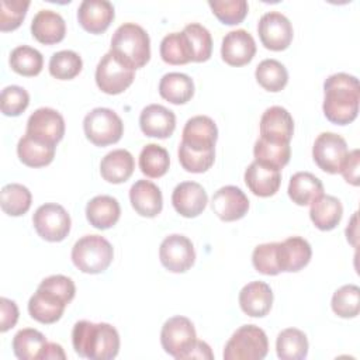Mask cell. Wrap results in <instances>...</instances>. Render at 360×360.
Wrapping results in <instances>:
<instances>
[{
  "mask_svg": "<svg viewBox=\"0 0 360 360\" xmlns=\"http://www.w3.org/2000/svg\"><path fill=\"white\" fill-rule=\"evenodd\" d=\"M346 141L335 132H322L316 136L312 146L314 162L326 173H340L347 158Z\"/></svg>",
  "mask_w": 360,
  "mask_h": 360,
  "instance_id": "obj_9",
  "label": "cell"
},
{
  "mask_svg": "<svg viewBox=\"0 0 360 360\" xmlns=\"http://www.w3.org/2000/svg\"><path fill=\"white\" fill-rule=\"evenodd\" d=\"M114 15V6L107 0H83L77 8L79 24L90 34L104 32Z\"/></svg>",
  "mask_w": 360,
  "mask_h": 360,
  "instance_id": "obj_21",
  "label": "cell"
},
{
  "mask_svg": "<svg viewBox=\"0 0 360 360\" xmlns=\"http://www.w3.org/2000/svg\"><path fill=\"white\" fill-rule=\"evenodd\" d=\"M31 201H32L31 191L20 183H10L1 188V193H0L1 210L10 217H20L25 214L31 207Z\"/></svg>",
  "mask_w": 360,
  "mask_h": 360,
  "instance_id": "obj_36",
  "label": "cell"
},
{
  "mask_svg": "<svg viewBox=\"0 0 360 360\" xmlns=\"http://www.w3.org/2000/svg\"><path fill=\"white\" fill-rule=\"evenodd\" d=\"M135 79V70L121 65L107 52L96 68V83L107 94H120L127 90Z\"/></svg>",
  "mask_w": 360,
  "mask_h": 360,
  "instance_id": "obj_13",
  "label": "cell"
},
{
  "mask_svg": "<svg viewBox=\"0 0 360 360\" xmlns=\"http://www.w3.org/2000/svg\"><path fill=\"white\" fill-rule=\"evenodd\" d=\"M66 354L60 345L53 342H46L45 346L41 349L37 360H65Z\"/></svg>",
  "mask_w": 360,
  "mask_h": 360,
  "instance_id": "obj_51",
  "label": "cell"
},
{
  "mask_svg": "<svg viewBox=\"0 0 360 360\" xmlns=\"http://www.w3.org/2000/svg\"><path fill=\"white\" fill-rule=\"evenodd\" d=\"M68 304L65 297L39 283L28 301V312L32 319L41 323H53L60 319Z\"/></svg>",
  "mask_w": 360,
  "mask_h": 360,
  "instance_id": "obj_15",
  "label": "cell"
},
{
  "mask_svg": "<svg viewBox=\"0 0 360 360\" xmlns=\"http://www.w3.org/2000/svg\"><path fill=\"white\" fill-rule=\"evenodd\" d=\"M253 155H255V160L280 170L290 162L291 146L290 143L270 142L263 138H259L255 142Z\"/></svg>",
  "mask_w": 360,
  "mask_h": 360,
  "instance_id": "obj_38",
  "label": "cell"
},
{
  "mask_svg": "<svg viewBox=\"0 0 360 360\" xmlns=\"http://www.w3.org/2000/svg\"><path fill=\"white\" fill-rule=\"evenodd\" d=\"M179 160L184 170L190 173H204L214 165L215 152H194L179 145Z\"/></svg>",
  "mask_w": 360,
  "mask_h": 360,
  "instance_id": "obj_48",
  "label": "cell"
},
{
  "mask_svg": "<svg viewBox=\"0 0 360 360\" xmlns=\"http://www.w3.org/2000/svg\"><path fill=\"white\" fill-rule=\"evenodd\" d=\"M139 127L146 136L165 139L176 128V115L165 105L149 104L141 111Z\"/></svg>",
  "mask_w": 360,
  "mask_h": 360,
  "instance_id": "obj_22",
  "label": "cell"
},
{
  "mask_svg": "<svg viewBox=\"0 0 360 360\" xmlns=\"http://www.w3.org/2000/svg\"><path fill=\"white\" fill-rule=\"evenodd\" d=\"M129 201L136 214L146 218L156 217L163 208L162 191L149 180H136L131 186Z\"/></svg>",
  "mask_w": 360,
  "mask_h": 360,
  "instance_id": "obj_25",
  "label": "cell"
},
{
  "mask_svg": "<svg viewBox=\"0 0 360 360\" xmlns=\"http://www.w3.org/2000/svg\"><path fill=\"white\" fill-rule=\"evenodd\" d=\"M55 149L56 146L37 141L27 134L20 138L17 143V155L20 160L30 167H42L49 165L55 158Z\"/></svg>",
  "mask_w": 360,
  "mask_h": 360,
  "instance_id": "obj_32",
  "label": "cell"
},
{
  "mask_svg": "<svg viewBox=\"0 0 360 360\" xmlns=\"http://www.w3.org/2000/svg\"><path fill=\"white\" fill-rule=\"evenodd\" d=\"M30 7L28 0H1L0 1V30L13 31L21 25Z\"/></svg>",
  "mask_w": 360,
  "mask_h": 360,
  "instance_id": "obj_46",
  "label": "cell"
},
{
  "mask_svg": "<svg viewBox=\"0 0 360 360\" xmlns=\"http://www.w3.org/2000/svg\"><path fill=\"white\" fill-rule=\"evenodd\" d=\"M186 359H208V360H211V359H214V354L211 352V347L205 342L197 340Z\"/></svg>",
  "mask_w": 360,
  "mask_h": 360,
  "instance_id": "obj_52",
  "label": "cell"
},
{
  "mask_svg": "<svg viewBox=\"0 0 360 360\" xmlns=\"http://www.w3.org/2000/svg\"><path fill=\"white\" fill-rule=\"evenodd\" d=\"M159 259L165 269L172 273H184L195 262L193 242L180 233L166 236L159 248Z\"/></svg>",
  "mask_w": 360,
  "mask_h": 360,
  "instance_id": "obj_10",
  "label": "cell"
},
{
  "mask_svg": "<svg viewBox=\"0 0 360 360\" xmlns=\"http://www.w3.org/2000/svg\"><path fill=\"white\" fill-rule=\"evenodd\" d=\"M82 58L70 49L55 52L49 59V73L59 80H70L76 77L82 72Z\"/></svg>",
  "mask_w": 360,
  "mask_h": 360,
  "instance_id": "obj_41",
  "label": "cell"
},
{
  "mask_svg": "<svg viewBox=\"0 0 360 360\" xmlns=\"http://www.w3.org/2000/svg\"><path fill=\"white\" fill-rule=\"evenodd\" d=\"M359 162H360V150L353 149L347 153V158L340 170L343 179L353 186H359Z\"/></svg>",
  "mask_w": 360,
  "mask_h": 360,
  "instance_id": "obj_50",
  "label": "cell"
},
{
  "mask_svg": "<svg viewBox=\"0 0 360 360\" xmlns=\"http://www.w3.org/2000/svg\"><path fill=\"white\" fill-rule=\"evenodd\" d=\"M269 352L264 330L256 325H243L236 329L224 349L225 360H262Z\"/></svg>",
  "mask_w": 360,
  "mask_h": 360,
  "instance_id": "obj_5",
  "label": "cell"
},
{
  "mask_svg": "<svg viewBox=\"0 0 360 360\" xmlns=\"http://www.w3.org/2000/svg\"><path fill=\"white\" fill-rule=\"evenodd\" d=\"M110 53L128 69L143 68L150 59L148 32L135 22L121 24L112 34Z\"/></svg>",
  "mask_w": 360,
  "mask_h": 360,
  "instance_id": "obj_3",
  "label": "cell"
},
{
  "mask_svg": "<svg viewBox=\"0 0 360 360\" xmlns=\"http://www.w3.org/2000/svg\"><path fill=\"white\" fill-rule=\"evenodd\" d=\"M256 53V42L246 30L229 31L221 45V56L231 66L248 65Z\"/></svg>",
  "mask_w": 360,
  "mask_h": 360,
  "instance_id": "obj_18",
  "label": "cell"
},
{
  "mask_svg": "<svg viewBox=\"0 0 360 360\" xmlns=\"http://www.w3.org/2000/svg\"><path fill=\"white\" fill-rule=\"evenodd\" d=\"M197 342L193 322L181 315L169 318L160 330L163 350L174 359H186Z\"/></svg>",
  "mask_w": 360,
  "mask_h": 360,
  "instance_id": "obj_7",
  "label": "cell"
},
{
  "mask_svg": "<svg viewBox=\"0 0 360 360\" xmlns=\"http://www.w3.org/2000/svg\"><path fill=\"white\" fill-rule=\"evenodd\" d=\"M276 352L281 360H302L308 354L307 335L297 328L281 330L276 340Z\"/></svg>",
  "mask_w": 360,
  "mask_h": 360,
  "instance_id": "obj_33",
  "label": "cell"
},
{
  "mask_svg": "<svg viewBox=\"0 0 360 360\" xmlns=\"http://www.w3.org/2000/svg\"><path fill=\"white\" fill-rule=\"evenodd\" d=\"M294 134V120L291 114L281 105H271L264 110L260 118V138L290 143Z\"/></svg>",
  "mask_w": 360,
  "mask_h": 360,
  "instance_id": "obj_17",
  "label": "cell"
},
{
  "mask_svg": "<svg viewBox=\"0 0 360 360\" xmlns=\"http://www.w3.org/2000/svg\"><path fill=\"white\" fill-rule=\"evenodd\" d=\"M207 191L195 181H183L177 184L172 193V204L174 210L186 218L198 217L207 207Z\"/></svg>",
  "mask_w": 360,
  "mask_h": 360,
  "instance_id": "obj_19",
  "label": "cell"
},
{
  "mask_svg": "<svg viewBox=\"0 0 360 360\" xmlns=\"http://www.w3.org/2000/svg\"><path fill=\"white\" fill-rule=\"evenodd\" d=\"M46 338L37 329L24 328L13 338V352L20 360H37L41 349L45 346Z\"/></svg>",
  "mask_w": 360,
  "mask_h": 360,
  "instance_id": "obj_40",
  "label": "cell"
},
{
  "mask_svg": "<svg viewBox=\"0 0 360 360\" xmlns=\"http://www.w3.org/2000/svg\"><path fill=\"white\" fill-rule=\"evenodd\" d=\"M25 134L37 141L56 146L65 135V120L59 111L41 107L28 117Z\"/></svg>",
  "mask_w": 360,
  "mask_h": 360,
  "instance_id": "obj_11",
  "label": "cell"
},
{
  "mask_svg": "<svg viewBox=\"0 0 360 360\" xmlns=\"http://www.w3.org/2000/svg\"><path fill=\"white\" fill-rule=\"evenodd\" d=\"M135 169V160L127 149H114L108 152L100 163L101 177L112 184L127 181Z\"/></svg>",
  "mask_w": 360,
  "mask_h": 360,
  "instance_id": "obj_27",
  "label": "cell"
},
{
  "mask_svg": "<svg viewBox=\"0 0 360 360\" xmlns=\"http://www.w3.org/2000/svg\"><path fill=\"white\" fill-rule=\"evenodd\" d=\"M277 242L262 243L253 249L252 253V263L253 267L266 276H276L280 273L277 264Z\"/></svg>",
  "mask_w": 360,
  "mask_h": 360,
  "instance_id": "obj_47",
  "label": "cell"
},
{
  "mask_svg": "<svg viewBox=\"0 0 360 360\" xmlns=\"http://www.w3.org/2000/svg\"><path fill=\"white\" fill-rule=\"evenodd\" d=\"M183 31L186 32L193 49V55H194L193 62L208 60L212 52V38L210 31L198 22L187 24Z\"/></svg>",
  "mask_w": 360,
  "mask_h": 360,
  "instance_id": "obj_43",
  "label": "cell"
},
{
  "mask_svg": "<svg viewBox=\"0 0 360 360\" xmlns=\"http://www.w3.org/2000/svg\"><path fill=\"white\" fill-rule=\"evenodd\" d=\"M72 262L83 273L98 274L107 270L114 257L111 243L100 235H86L72 248Z\"/></svg>",
  "mask_w": 360,
  "mask_h": 360,
  "instance_id": "obj_4",
  "label": "cell"
},
{
  "mask_svg": "<svg viewBox=\"0 0 360 360\" xmlns=\"http://www.w3.org/2000/svg\"><path fill=\"white\" fill-rule=\"evenodd\" d=\"M37 233L48 242H60L70 232V217L68 211L56 202H46L37 208L32 215Z\"/></svg>",
  "mask_w": 360,
  "mask_h": 360,
  "instance_id": "obj_8",
  "label": "cell"
},
{
  "mask_svg": "<svg viewBox=\"0 0 360 360\" xmlns=\"http://www.w3.org/2000/svg\"><path fill=\"white\" fill-rule=\"evenodd\" d=\"M169 152L163 146L158 143H148L142 148L139 153V169L146 177H162L169 170Z\"/></svg>",
  "mask_w": 360,
  "mask_h": 360,
  "instance_id": "obj_35",
  "label": "cell"
},
{
  "mask_svg": "<svg viewBox=\"0 0 360 360\" xmlns=\"http://www.w3.org/2000/svg\"><path fill=\"white\" fill-rule=\"evenodd\" d=\"M257 83L267 91H280L288 82V72L285 66L276 59L262 60L255 70Z\"/></svg>",
  "mask_w": 360,
  "mask_h": 360,
  "instance_id": "obj_37",
  "label": "cell"
},
{
  "mask_svg": "<svg viewBox=\"0 0 360 360\" xmlns=\"http://www.w3.org/2000/svg\"><path fill=\"white\" fill-rule=\"evenodd\" d=\"M346 236H347V240L356 246V238H357V212H354V215L352 217V221H350V225H347L346 228Z\"/></svg>",
  "mask_w": 360,
  "mask_h": 360,
  "instance_id": "obj_53",
  "label": "cell"
},
{
  "mask_svg": "<svg viewBox=\"0 0 360 360\" xmlns=\"http://www.w3.org/2000/svg\"><path fill=\"white\" fill-rule=\"evenodd\" d=\"M160 56L169 65H186L193 62L194 55L184 31L170 32L160 42Z\"/></svg>",
  "mask_w": 360,
  "mask_h": 360,
  "instance_id": "obj_34",
  "label": "cell"
},
{
  "mask_svg": "<svg viewBox=\"0 0 360 360\" xmlns=\"http://www.w3.org/2000/svg\"><path fill=\"white\" fill-rule=\"evenodd\" d=\"M121 207L111 195H96L86 205V218L97 229H108L117 224Z\"/></svg>",
  "mask_w": 360,
  "mask_h": 360,
  "instance_id": "obj_28",
  "label": "cell"
},
{
  "mask_svg": "<svg viewBox=\"0 0 360 360\" xmlns=\"http://www.w3.org/2000/svg\"><path fill=\"white\" fill-rule=\"evenodd\" d=\"M277 264L280 271H300L312 256L311 245L301 236H290L283 242H277Z\"/></svg>",
  "mask_w": 360,
  "mask_h": 360,
  "instance_id": "obj_20",
  "label": "cell"
},
{
  "mask_svg": "<svg viewBox=\"0 0 360 360\" xmlns=\"http://www.w3.org/2000/svg\"><path fill=\"white\" fill-rule=\"evenodd\" d=\"M359 79L349 73L330 75L323 82L322 110L328 121L346 125L356 120L359 112Z\"/></svg>",
  "mask_w": 360,
  "mask_h": 360,
  "instance_id": "obj_1",
  "label": "cell"
},
{
  "mask_svg": "<svg viewBox=\"0 0 360 360\" xmlns=\"http://www.w3.org/2000/svg\"><path fill=\"white\" fill-rule=\"evenodd\" d=\"M343 207L339 198L322 194L311 202L309 218L321 231H332L342 219Z\"/></svg>",
  "mask_w": 360,
  "mask_h": 360,
  "instance_id": "obj_29",
  "label": "cell"
},
{
  "mask_svg": "<svg viewBox=\"0 0 360 360\" xmlns=\"http://www.w3.org/2000/svg\"><path fill=\"white\" fill-rule=\"evenodd\" d=\"M72 345L80 357L110 360L118 354L120 335L110 323L79 321L72 330Z\"/></svg>",
  "mask_w": 360,
  "mask_h": 360,
  "instance_id": "obj_2",
  "label": "cell"
},
{
  "mask_svg": "<svg viewBox=\"0 0 360 360\" xmlns=\"http://www.w3.org/2000/svg\"><path fill=\"white\" fill-rule=\"evenodd\" d=\"M245 183L255 195L270 197L280 188L281 173L276 167L253 160L245 170Z\"/></svg>",
  "mask_w": 360,
  "mask_h": 360,
  "instance_id": "obj_23",
  "label": "cell"
},
{
  "mask_svg": "<svg viewBox=\"0 0 360 360\" xmlns=\"http://www.w3.org/2000/svg\"><path fill=\"white\" fill-rule=\"evenodd\" d=\"M288 197L297 205H308L323 194L322 181L309 172H297L288 183Z\"/></svg>",
  "mask_w": 360,
  "mask_h": 360,
  "instance_id": "obj_31",
  "label": "cell"
},
{
  "mask_svg": "<svg viewBox=\"0 0 360 360\" xmlns=\"http://www.w3.org/2000/svg\"><path fill=\"white\" fill-rule=\"evenodd\" d=\"M8 62L15 73L28 77L37 76L44 66L42 53L28 45H20L14 48L10 53Z\"/></svg>",
  "mask_w": 360,
  "mask_h": 360,
  "instance_id": "obj_39",
  "label": "cell"
},
{
  "mask_svg": "<svg viewBox=\"0 0 360 360\" xmlns=\"http://www.w3.org/2000/svg\"><path fill=\"white\" fill-rule=\"evenodd\" d=\"M86 138L96 146H107L121 139L124 124L120 115L105 107L93 108L83 120Z\"/></svg>",
  "mask_w": 360,
  "mask_h": 360,
  "instance_id": "obj_6",
  "label": "cell"
},
{
  "mask_svg": "<svg viewBox=\"0 0 360 360\" xmlns=\"http://www.w3.org/2000/svg\"><path fill=\"white\" fill-rule=\"evenodd\" d=\"M30 104V94L24 87L11 84L1 90L0 108L7 117H17L25 111Z\"/></svg>",
  "mask_w": 360,
  "mask_h": 360,
  "instance_id": "obj_45",
  "label": "cell"
},
{
  "mask_svg": "<svg viewBox=\"0 0 360 360\" xmlns=\"http://www.w3.org/2000/svg\"><path fill=\"white\" fill-rule=\"evenodd\" d=\"M211 207L219 219L225 222L238 221L248 212L249 198L239 187L224 186L214 193Z\"/></svg>",
  "mask_w": 360,
  "mask_h": 360,
  "instance_id": "obj_16",
  "label": "cell"
},
{
  "mask_svg": "<svg viewBox=\"0 0 360 360\" xmlns=\"http://www.w3.org/2000/svg\"><path fill=\"white\" fill-rule=\"evenodd\" d=\"M31 32L38 42L52 45L65 38L66 24L59 13L53 10H39L32 18Z\"/></svg>",
  "mask_w": 360,
  "mask_h": 360,
  "instance_id": "obj_26",
  "label": "cell"
},
{
  "mask_svg": "<svg viewBox=\"0 0 360 360\" xmlns=\"http://www.w3.org/2000/svg\"><path fill=\"white\" fill-rule=\"evenodd\" d=\"M257 32L264 48L270 51H284L292 41V25L280 11L264 13L257 24Z\"/></svg>",
  "mask_w": 360,
  "mask_h": 360,
  "instance_id": "obj_12",
  "label": "cell"
},
{
  "mask_svg": "<svg viewBox=\"0 0 360 360\" xmlns=\"http://www.w3.org/2000/svg\"><path fill=\"white\" fill-rule=\"evenodd\" d=\"M208 6L211 7L215 17L226 25L242 22L249 10V6L245 0H210Z\"/></svg>",
  "mask_w": 360,
  "mask_h": 360,
  "instance_id": "obj_44",
  "label": "cell"
},
{
  "mask_svg": "<svg viewBox=\"0 0 360 360\" xmlns=\"http://www.w3.org/2000/svg\"><path fill=\"white\" fill-rule=\"evenodd\" d=\"M330 305L340 318L357 316L360 312V288L356 284L342 285L333 292Z\"/></svg>",
  "mask_w": 360,
  "mask_h": 360,
  "instance_id": "obj_42",
  "label": "cell"
},
{
  "mask_svg": "<svg viewBox=\"0 0 360 360\" xmlns=\"http://www.w3.org/2000/svg\"><path fill=\"white\" fill-rule=\"evenodd\" d=\"M240 309L252 316H266L273 305V291L264 281H250L239 292Z\"/></svg>",
  "mask_w": 360,
  "mask_h": 360,
  "instance_id": "obj_24",
  "label": "cell"
},
{
  "mask_svg": "<svg viewBox=\"0 0 360 360\" xmlns=\"http://www.w3.org/2000/svg\"><path fill=\"white\" fill-rule=\"evenodd\" d=\"M0 332H7L18 321V307L13 300L0 298Z\"/></svg>",
  "mask_w": 360,
  "mask_h": 360,
  "instance_id": "obj_49",
  "label": "cell"
},
{
  "mask_svg": "<svg viewBox=\"0 0 360 360\" xmlns=\"http://www.w3.org/2000/svg\"><path fill=\"white\" fill-rule=\"evenodd\" d=\"M159 94L172 104H186L194 96V82L186 73H166L159 82Z\"/></svg>",
  "mask_w": 360,
  "mask_h": 360,
  "instance_id": "obj_30",
  "label": "cell"
},
{
  "mask_svg": "<svg viewBox=\"0 0 360 360\" xmlns=\"http://www.w3.org/2000/svg\"><path fill=\"white\" fill-rule=\"evenodd\" d=\"M218 128L212 118L207 115H195L187 120L180 145L194 152H215Z\"/></svg>",
  "mask_w": 360,
  "mask_h": 360,
  "instance_id": "obj_14",
  "label": "cell"
}]
</instances>
